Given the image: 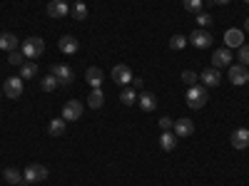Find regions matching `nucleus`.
I'll use <instances>...</instances> for the list:
<instances>
[{
	"label": "nucleus",
	"mask_w": 249,
	"mask_h": 186,
	"mask_svg": "<svg viewBox=\"0 0 249 186\" xmlns=\"http://www.w3.org/2000/svg\"><path fill=\"white\" fill-rule=\"evenodd\" d=\"M15 47H18V37L13 32H0V50L15 52Z\"/></svg>",
	"instance_id": "nucleus-20"
},
{
	"label": "nucleus",
	"mask_w": 249,
	"mask_h": 186,
	"mask_svg": "<svg viewBox=\"0 0 249 186\" xmlns=\"http://www.w3.org/2000/svg\"><path fill=\"white\" fill-rule=\"evenodd\" d=\"M160 147L164 152H175L177 149V134L175 132H162L160 134Z\"/></svg>",
	"instance_id": "nucleus-18"
},
{
	"label": "nucleus",
	"mask_w": 249,
	"mask_h": 186,
	"mask_svg": "<svg viewBox=\"0 0 249 186\" xmlns=\"http://www.w3.org/2000/svg\"><path fill=\"white\" fill-rule=\"evenodd\" d=\"M72 15H75V20H85V17H88V5H85V3H75Z\"/></svg>",
	"instance_id": "nucleus-29"
},
{
	"label": "nucleus",
	"mask_w": 249,
	"mask_h": 186,
	"mask_svg": "<svg viewBox=\"0 0 249 186\" xmlns=\"http://www.w3.org/2000/svg\"><path fill=\"white\" fill-rule=\"evenodd\" d=\"M230 82L232 85H247L249 82V72L244 65H230Z\"/></svg>",
	"instance_id": "nucleus-10"
},
{
	"label": "nucleus",
	"mask_w": 249,
	"mask_h": 186,
	"mask_svg": "<svg viewBox=\"0 0 249 186\" xmlns=\"http://www.w3.org/2000/svg\"><path fill=\"white\" fill-rule=\"evenodd\" d=\"M37 75V65L35 62H23V65H20V77L23 79H33Z\"/></svg>",
	"instance_id": "nucleus-23"
},
{
	"label": "nucleus",
	"mask_w": 249,
	"mask_h": 186,
	"mask_svg": "<svg viewBox=\"0 0 249 186\" xmlns=\"http://www.w3.org/2000/svg\"><path fill=\"white\" fill-rule=\"evenodd\" d=\"M45 179H48V169L43 167V164H30V167L25 169V174H23L25 184H40Z\"/></svg>",
	"instance_id": "nucleus-3"
},
{
	"label": "nucleus",
	"mask_w": 249,
	"mask_h": 186,
	"mask_svg": "<svg viewBox=\"0 0 249 186\" xmlns=\"http://www.w3.org/2000/svg\"><path fill=\"white\" fill-rule=\"evenodd\" d=\"M182 5L187 13H195V15L202 13V0H182Z\"/></svg>",
	"instance_id": "nucleus-27"
},
{
	"label": "nucleus",
	"mask_w": 249,
	"mask_h": 186,
	"mask_svg": "<svg viewBox=\"0 0 249 186\" xmlns=\"http://www.w3.org/2000/svg\"><path fill=\"white\" fill-rule=\"evenodd\" d=\"M50 75H55V79L60 82V85H70V82L75 79V75H72V70L68 65H53Z\"/></svg>",
	"instance_id": "nucleus-8"
},
{
	"label": "nucleus",
	"mask_w": 249,
	"mask_h": 186,
	"mask_svg": "<svg viewBox=\"0 0 249 186\" xmlns=\"http://www.w3.org/2000/svg\"><path fill=\"white\" fill-rule=\"evenodd\" d=\"M137 99H140V107H142L144 112H155V109H157V97H155L152 92H140Z\"/></svg>",
	"instance_id": "nucleus-16"
},
{
	"label": "nucleus",
	"mask_w": 249,
	"mask_h": 186,
	"mask_svg": "<svg viewBox=\"0 0 249 186\" xmlns=\"http://www.w3.org/2000/svg\"><path fill=\"white\" fill-rule=\"evenodd\" d=\"M187 107L190 109H202L207 105V90L204 85H192L190 90H187Z\"/></svg>",
	"instance_id": "nucleus-1"
},
{
	"label": "nucleus",
	"mask_w": 249,
	"mask_h": 186,
	"mask_svg": "<svg viewBox=\"0 0 249 186\" xmlns=\"http://www.w3.org/2000/svg\"><path fill=\"white\" fill-rule=\"evenodd\" d=\"M57 85H60V82L55 79V75H45V79L40 82V87H43V92H55V90H57Z\"/></svg>",
	"instance_id": "nucleus-26"
},
{
	"label": "nucleus",
	"mask_w": 249,
	"mask_h": 186,
	"mask_svg": "<svg viewBox=\"0 0 249 186\" xmlns=\"http://www.w3.org/2000/svg\"><path fill=\"white\" fill-rule=\"evenodd\" d=\"M68 13H70V8H68L65 0H50L48 3V15L50 17H65Z\"/></svg>",
	"instance_id": "nucleus-14"
},
{
	"label": "nucleus",
	"mask_w": 249,
	"mask_h": 186,
	"mask_svg": "<svg viewBox=\"0 0 249 186\" xmlns=\"http://www.w3.org/2000/svg\"><path fill=\"white\" fill-rule=\"evenodd\" d=\"M80 117H82V102L80 99L65 102V107H62V119L65 122H77Z\"/></svg>",
	"instance_id": "nucleus-6"
},
{
	"label": "nucleus",
	"mask_w": 249,
	"mask_h": 186,
	"mask_svg": "<svg viewBox=\"0 0 249 186\" xmlns=\"http://www.w3.org/2000/svg\"><path fill=\"white\" fill-rule=\"evenodd\" d=\"M65 124H68V122L62 119V117H60V119H53V122L48 124V134H53V137H62V134H65Z\"/></svg>",
	"instance_id": "nucleus-22"
},
{
	"label": "nucleus",
	"mask_w": 249,
	"mask_h": 186,
	"mask_svg": "<svg viewBox=\"0 0 249 186\" xmlns=\"http://www.w3.org/2000/svg\"><path fill=\"white\" fill-rule=\"evenodd\" d=\"M65 3H68V0H65Z\"/></svg>",
	"instance_id": "nucleus-40"
},
{
	"label": "nucleus",
	"mask_w": 249,
	"mask_h": 186,
	"mask_svg": "<svg viewBox=\"0 0 249 186\" xmlns=\"http://www.w3.org/2000/svg\"><path fill=\"white\" fill-rule=\"evenodd\" d=\"M224 45L227 47H242L244 45V32L239 28H230L224 32Z\"/></svg>",
	"instance_id": "nucleus-11"
},
{
	"label": "nucleus",
	"mask_w": 249,
	"mask_h": 186,
	"mask_svg": "<svg viewBox=\"0 0 249 186\" xmlns=\"http://www.w3.org/2000/svg\"><path fill=\"white\" fill-rule=\"evenodd\" d=\"M184 45H187V37H184V35H175V37L170 40V47H172V50H184Z\"/></svg>",
	"instance_id": "nucleus-30"
},
{
	"label": "nucleus",
	"mask_w": 249,
	"mask_h": 186,
	"mask_svg": "<svg viewBox=\"0 0 249 186\" xmlns=\"http://www.w3.org/2000/svg\"><path fill=\"white\" fill-rule=\"evenodd\" d=\"M190 43L195 45V47H199V50H204V47H210L212 45V35L207 32V30H195V32H190Z\"/></svg>",
	"instance_id": "nucleus-7"
},
{
	"label": "nucleus",
	"mask_w": 249,
	"mask_h": 186,
	"mask_svg": "<svg viewBox=\"0 0 249 186\" xmlns=\"http://www.w3.org/2000/svg\"><path fill=\"white\" fill-rule=\"evenodd\" d=\"M23 55L30 57V60L43 57V55H45V40H43V37H37V35L28 37L25 43H23Z\"/></svg>",
	"instance_id": "nucleus-2"
},
{
	"label": "nucleus",
	"mask_w": 249,
	"mask_h": 186,
	"mask_svg": "<svg viewBox=\"0 0 249 186\" xmlns=\"http://www.w3.org/2000/svg\"><path fill=\"white\" fill-rule=\"evenodd\" d=\"M57 45H60V52H65V55H75L77 47H80L77 37H72V35H62Z\"/></svg>",
	"instance_id": "nucleus-15"
},
{
	"label": "nucleus",
	"mask_w": 249,
	"mask_h": 186,
	"mask_svg": "<svg viewBox=\"0 0 249 186\" xmlns=\"http://www.w3.org/2000/svg\"><path fill=\"white\" fill-rule=\"evenodd\" d=\"M172 127H175V122H172L170 117H160V129H162V132H170Z\"/></svg>",
	"instance_id": "nucleus-33"
},
{
	"label": "nucleus",
	"mask_w": 249,
	"mask_h": 186,
	"mask_svg": "<svg viewBox=\"0 0 249 186\" xmlns=\"http://www.w3.org/2000/svg\"><path fill=\"white\" fill-rule=\"evenodd\" d=\"M0 97H3V90H0Z\"/></svg>",
	"instance_id": "nucleus-38"
},
{
	"label": "nucleus",
	"mask_w": 249,
	"mask_h": 186,
	"mask_svg": "<svg viewBox=\"0 0 249 186\" xmlns=\"http://www.w3.org/2000/svg\"><path fill=\"white\" fill-rule=\"evenodd\" d=\"M197 79H199V75H197V72H192V70H184V72H182V82H184L187 87L197 85Z\"/></svg>",
	"instance_id": "nucleus-28"
},
{
	"label": "nucleus",
	"mask_w": 249,
	"mask_h": 186,
	"mask_svg": "<svg viewBox=\"0 0 249 186\" xmlns=\"http://www.w3.org/2000/svg\"><path fill=\"white\" fill-rule=\"evenodd\" d=\"M197 23H199L202 28H207V25H212V17L207 15V13H199V15H197Z\"/></svg>",
	"instance_id": "nucleus-34"
},
{
	"label": "nucleus",
	"mask_w": 249,
	"mask_h": 186,
	"mask_svg": "<svg viewBox=\"0 0 249 186\" xmlns=\"http://www.w3.org/2000/svg\"><path fill=\"white\" fill-rule=\"evenodd\" d=\"M199 79H202L204 87H217L219 82H222V72H219L217 67H207V70L199 75Z\"/></svg>",
	"instance_id": "nucleus-12"
},
{
	"label": "nucleus",
	"mask_w": 249,
	"mask_h": 186,
	"mask_svg": "<svg viewBox=\"0 0 249 186\" xmlns=\"http://www.w3.org/2000/svg\"><path fill=\"white\" fill-rule=\"evenodd\" d=\"M132 85H135V87H142L144 82H142V77H132Z\"/></svg>",
	"instance_id": "nucleus-35"
},
{
	"label": "nucleus",
	"mask_w": 249,
	"mask_h": 186,
	"mask_svg": "<svg viewBox=\"0 0 249 186\" xmlns=\"http://www.w3.org/2000/svg\"><path fill=\"white\" fill-rule=\"evenodd\" d=\"M110 77H112L115 85L127 87V82H132V70H130L127 65H115V67H112V72H110Z\"/></svg>",
	"instance_id": "nucleus-4"
},
{
	"label": "nucleus",
	"mask_w": 249,
	"mask_h": 186,
	"mask_svg": "<svg viewBox=\"0 0 249 186\" xmlns=\"http://www.w3.org/2000/svg\"><path fill=\"white\" fill-rule=\"evenodd\" d=\"M8 62H10V65H23V62H25V55L23 52H10V57H8Z\"/></svg>",
	"instance_id": "nucleus-32"
},
{
	"label": "nucleus",
	"mask_w": 249,
	"mask_h": 186,
	"mask_svg": "<svg viewBox=\"0 0 249 186\" xmlns=\"http://www.w3.org/2000/svg\"><path fill=\"white\" fill-rule=\"evenodd\" d=\"M230 65H232V52H230V47H222V50H217V52L212 55V67L222 70V67H230Z\"/></svg>",
	"instance_id": "nucleus-9"
},
{
	"label": "nucleus",
	"mask_w": 249,
	"mask_h": 186,
	"mask_svg": "<svg viewBox=\"0 0 249 186\" xmlns=\"http://www.w3.org/2000/svg\"><path fill=\"white\" fill-rule=\"evenodd\" d=\"M85 79H88V85L95 90V87L102 85V79H105V72H102L100 67H90V70L85 72Z\"/></svg>",
	"instance_id": "nucleus-19"
},
{
	"label": "nucleus",
	"mask_w": 249,
	"mask_h": 186,
	"mask_svg": "<svg viewBox=\"0 0 249 186\" xmlns=\"http://www.w3.org/2000/svg\"><path fill=\"white\" fill-rule=\"evenodd\" d=\"M244 3H249V0H244Z\"/></svg>",
	"instance_id": "nucleus-39"
},
{
	"label": "nucleus",
	"mask_w": 249,
	"mask_h": 186,
	"mask_svg": "<svg viewBox=\"0 0 249 186\" xmlns=\"http://www.w3.org/2000/svg\"><path fill=\"white\" fill-rule=\"evenodd\" d=\"M175 134L177 137H190V134H195V122L192 119H187V117H182V119H177L175 122Z\"/></svg>",
	"instance_id": "nucleus-13"
},
{
	"label": "nucleus",
	"mask_w": 249,
	"mask_h": 186,
	"mask_svg": "<svg viewBox=\"0 0 249 186\" xmlns=\"http://www.w3.org/2000/svg\"><path fill=\"white\" fill-rule=\"evenodd\" d=\"M3 94L8 99H18L23 94V77H8L5 85H3Z\"/></svg>",
	"instance_id": "nucleus-5"
},
{
	"label": "nucleus",
	"mask_w": 249,
	"mask_h": 186,
	"mask_svg": "<svg viewBox=\"0 0 249 186\" xmlns=\"http://www.w3.org/2000/svg\"><path fill=\"white\" fill-rule=\"evenodd\" d=\"M102 102H105V92H102L100 87H95V90L90 92V97H88V107H90V109H100Z\"/></svg>",
	"instance_id": "nucleus-21"
},
{
	"label": "nucleus",
	"mask_w": 249,
	"mask_h": 186,
	"mask_svg": "<svg viewBox=\"0 0 249 186\" xmlns=\"http://www.w3.org/2000/svg\"><path fill=\"white\" fill-rule=\"evenodd\" d=\"M232 147H234V149H247V147H249V129H237V132H232Z\"/></svg>",
	"instance_id": "nucleus-17"
},
{
	"label": "nucleus",
	"mask_w": 249,
	"mask_h": 186,
	"mask_svg": "<svg viewBox=\"0 0 249 186\" xmlns=\"http://www.w3.org/2000/svg\"><path fill=\"white\" fill-rule=\"evenodd\" d=\"M244 30H247V32H249V20H247V23H244Z\"/></svg>",
	"instance_id": "nucleus-37"
},
{
	"label": "nucleus",
	"mask_w": 249,
	"mask_h": 186,
	"mask_svg": "<svg viewBox=\"0 0 249 186\" xmlns=\"http://www.w3.org/2000/svg\"><path fill=\"white\" fill-rule=\"evenodd\" d=\"M239 65H244V67H249V45H242L239 47Z\"/></svg>",
	"instance_id": "nucleus-31"
},
{
	"label": "nucleus",
	"mask_w": 249,
	"mask_h": 186,
	"mask_svg": "<svg viewBox=\"0 0 249 186\" xmlns=\"http://www.w3.org/2000/svg\"><path fill=\"white\" fill-rule=\"evenodd\" d=\"M212 3H214V5H227L230 0H212Z\"/></svg>",
	"instance_id": "nucleus-36"
},
{
	"label": "nucleus",
	"mask_w": 249,
	"mask_h": 186,
	"mask_svg": "<svg viewBox=\"0 0 249 186\" xmlns=\"http://www.w3.org/2000/svg\"><path fill=\"white\" fill-rule=\"evenodd\" d=\"M135 99H137V92H135V90H130V87H122V92H120V102H122L124 107L135 105Z\"/></svg>",
	"instance_id": "nucleus-24"
},
{
	"label": "nucleus",
	"mask_w": 249,
	"mask_h": 186,
	"mask_svg": "<svg viewBox=\"0 0 249 186\" xmlns=\"http://www.w3.org/2000/svg\"><path fill=\"white\" fill-rule=\"evenodd\" d=\"M3 176H5L8 184H23V174H20L18 169H13V167H8V169L3 171Z\"/></svg>",
	"instance_id": "nucleus-25"
}]
</instances>
